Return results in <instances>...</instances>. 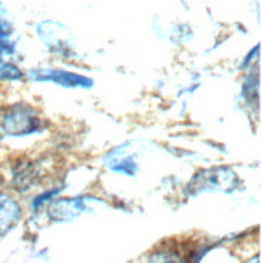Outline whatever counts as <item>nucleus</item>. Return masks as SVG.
Wrapping results in <instances>:
<instances>
[{"label":"nucleus","mask_w":261,"mask_h":263,"mask_svg":"<svg viewBox=\"0 0 261 263\" xmlns=\"http://www.w3.org/2000/svg\"><path fill=\"white\" fill-rule=\"evenodd\" d=\"M4 129L10 136H26L39 129V120L31 108H13L7 113Z\"/></svg>","instance_id":"nucleus-1"},{"label":"nucleus","mask_w":261,"mask_h":263,"mask_svg":"<svg viewBox=\"0 0 261 263\" xmlns=\"http://www.w3.org/2000/svg\"><path fill=\"white\" fill-rule=\"evenodd\" d=\"M39 36L47 44L50 49H55L58 52H66L73 47V32L66 26L60 25L56 21H45L39 26Z\"/></svg>","instance_id":"nucleus-2"},{"label":"nucleus","mask_w":261,"mask_h":263,"mask_svg":"<svg viewBox=\"0 0 261 263\" xmlns=\"http://www.w3.org/2000/svg\"><path fill=\"white\" fill-rule=\"evenodd\" d=\"M31 78L36 81H53L66 87H90L92 79L81 76L77 73L65 71V70H36L31 71Z\"/></svg>","instance_id":"nucleus-3"},{"label":"nucleus","mask_w":261,"mask_h":263,"mask_svg":"<svg viewBox=\"0 0 261 263\" xmlns=\"http://www.w3.org/2000/svg\"><path fill=\"white\" fill-rule=\"evenodd\" d=\"M86 210L84 199H62L50 205V216L56 221H68L79 216Z\"/></svg>","instance_id":"nucleus-4"},{"label":"nucleus","mask_w":261,"mask_h":263,"mask_svg":"<svg viewBox=\"0 0 261 263\" xmlns=\"http://www.w3.org/2000/svg\"><path fill=\"white\" fill-rule=\"evenodd\" d=\"M19 205L5 194L0 192V236L5 234L19 218Z\"/></svg>","instance_id":"nucleus-5"},{"label":"nucleus","mask_w":261,"mask_h":263,"mask_svg":"<svg viewBox=\"0 0 261 263\" xmlns=\"http://www.w3.org/2000/svg\"><path fill=\"white\" fill-rule=\"evenodd\" d=\"M11 32H13L11 23L0 13V62L4 60V57H8L15 49L13 42L10 41Z\"/></svg>","instance_id":"nucleus-6"},{"label":"nucleus","mask_w":261,"mask_h":263,"mask_svg":"<svg viewBox=\"0 0 261 263\" xmlns=\"http://www.w3.org/2000/svg\"><path fill=\"white\" fill-rule=\"evenodd\" d=\"M110 168L119 171V173H126V175H134L137 171V165L132 160V157H124V155H118V154H113V160L110 162Z\"/></svg>","instance_id":"nucleus-7"},{"label":"nucleus","mask_w":261,"mask_h":263,"mask_svg":"<svg viewBox=\"0 0 261 263\" xmlns=\"http://www.w3.org/2000/svg\"><path fill=\"white\" fill-rule=\"evenodd\" d=\"M152 263H180L179 261V258L177 257H174V255H156L153 260H152Z\"/></svg>","instance_id":"nucleus-8"}]
</instances>
